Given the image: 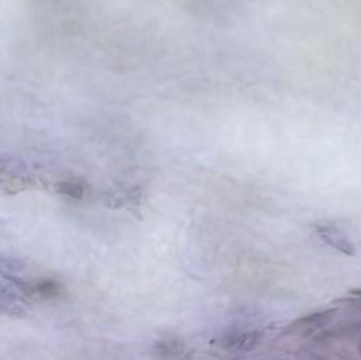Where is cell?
Here are the masks:
<instances>
[{
    "label": "cell",
    "instance_id": "1",
    "mask_svg": "<svg viewBox=\"0 0 361 360\" xmlns=\"http://www.w3.org/2000/svg\"><path fill=\"white\" fill-rule=\"evenodd\" d=\"M318 232L322 234V239L328 242V243L332 244L334 248H338V250H342V252H348V254H351L354 250L351 242L346 240V236L338 232V230H336V228L322 226V228H319Z\"/></svg>",
    "mask_w": 361,
    "mask_h": 360
},
{
    "label": "cell",
    "instance_id": "2",
    "mask_svg": "<svg viewBox=\"0 0 361 360\" xmlns=\"http://www.w3.org/2000/svg\"><path fill=\"white\" fill-rule=\"evenodd\" d=\"M56 190L62 195L68 196L74 200H80L85 195V187L82 183L73 180L69 181L60 182L56 185Z\"/></svg>",
    "mask_w": 361,
    "mask_h": 360
},
{
    "label": "cell",
    "instance_id": "3",
    "mask_svg": "<svg viewBox=\"0 0 361 360\" xmlns=\"http://www.w3.org/2000/svg\"><path fill=\"white\" fill-rule=\"evenodd\" d=\"M34 290L38 294L47 297V298H53V297L58 296L60 292L58 283L51 280H44L37 283Z\"/></svg>",
    "mask_w": 361,
    "mask_h": 360
}]
</instances>
